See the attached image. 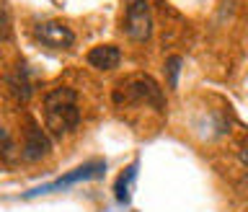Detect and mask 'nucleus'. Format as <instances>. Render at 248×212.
I'll list each match as a JSON object with an SVG mask.
<instances>
[{"mask_svg":"<svg viewBox=\"0 0 248 212\" xmlns=\"http://www.w3.org/2000/svg\"><path fill=\"white\" fill-rule=\"evenodd\" d=\"M44 122L46 130L54 137H65L80 124V104H78V93L67 85L49 91L44 96Z\"/></svg>","mask_w":248,"mask_h":212,"instance_id":"nucleus-1","label":"nucleus"},{"mask_svg":"<svg viewBox=\"0 0 248 212\" xmlns=\"http://www.w3.org/2000/svg\"><path fill=\"white\" fill-rule=\"evenodd\" d=\"M114 98H116V104H122V101H135V104L153 106L155 112H163V109H166V98H163L160 85L155 83L150 75H132L127 81H122L116 93H114Z\"/></svg>","mask_w":248,"mask_h":212,"instance_id":"nucleus-2","label":"nucleus"},{"mask_svg":"<svg viewBox=\"0 0 248 212\" xmlns=\"http://www.w3.org/2000/svg\"><path fill=\"white\" fill-rule=\"evenodd\" d=\"M124 31L132 42H147L153 34V11L147 0H132L124 16Z\"/></svg>","mask_w":248,"mask_h":212,"instance_id":"nucleus-3","label":"nucleus"},{"mask_svg":"<svg viewBox=\"0 0 248 212\" xmlns=\"http://www.w3.org/2000/svg\"><path fill=\"white\" fill-rule=\"evenodd\" d=\"M34 39L46 49H73L75 31L60 21H39L34 23Z\"/></svg>","mask_w":248,"mask_h":212,"instance_id":"nucleus-4","label":"nucleus"},{"mask_svg":"<svg viewBox=\"0 0 248 212\" xmlns=\"http://www.w3.org/2000/svg\"><path fill=\"white\" fill-rule=\"evenodd\" d=\"M106 171V163L101 161H93V163H85V166H78L75 171H70L67 176H60L57 181L46 184V186H39V189L29 192V197H34V194H49V192H60V189H67V186H73L78 181H88V179H98L104 176Z\"/></svg>","mask_w":248,"mask_h":212,"instance_id":"nucleus-5","label":"nucleus"},{"mask_svg":"<svg viewBox=\"0 0 248 212\" xmlns=\"http://www.w3.org/2000/svg\"><path fill=\"white\" fill-rule=\"evenodd\" d=\"M49 150H52L49 137L44 135V130L39 127L34 119H29L26 143H23V158L26 161H39V158H44V155H49Z\"/></svg>","mask_w":248,"mask_h":212,"instance_id":"nucleus-6","label":"nucleus"},{"mask_svg":"<svg viewBox=\"0 0 248 212\" xmlns=\"http://www.w3.org/2000/svg\"><path fill=\"white\" fill-rule=\"evenodd\" d=\"M122 62V49L114 44H98L88 52V65L96 70H114Z\"/></svg>","mask_w":248,"mask_h":212,"instance_id":"nucleus-7","label":"nucleus"},{"mask_svg":"<svg viewBox=\"0 0 248 212\" xmlns=\"http://www.w3.org/2000/svg\"><path fill=\"white\" fill-rule=\"evenodd\" d=\"M135 176H137V163H132V166L124 171L119 179H116L114 194H116V199H119L122 205H129V197H132V181H135Z\"/></svg>","mask_w":248,"mask_h":212,"instance_id":"nucleus-8","label":"nucleus"},{"mask_svg":"<svg viewBox=\"0 0 248 212\" xmlns=\"http://www.w3.org/2000/svg\"><path fill=\"white\" fill-rule=\"evenodd\" d=\"M181 57H170L168 62H166V70H168V85L170 88H176L178 85V73H181Z\"/></svg>","mask_w":248,"mask_h":212,"instance_id":"nucleus-9","label":"nucleus"},{"mask_svg":"<svg viewBox=\"0 0 248 212\" xmlns=\"http://www.w3.org/2000/svg\"><path fill=\"white\" fill-rule=\"evenodd\" d=\"M13 147V140H11V135H8V130L0 124V153H8Z\"/></svg>","mask_w":248,"mask_h":212,"instance_id":"nucleus-10","label":"nucleus"},{"mask_svg":"<svg viewBox=\"0 0 248 212\" xmlns=\"http://www.w3.org/2000/svg\"><path fill=\"white\" fill-rule=\"evenodd\" d=\"M240 161H243V166H248V140L243 143V147H240Z\"/></svg>","mask_w":248,"mask_h":212,"instance_id":"nucleus-11","label":"nucleus"}]
</instances>
